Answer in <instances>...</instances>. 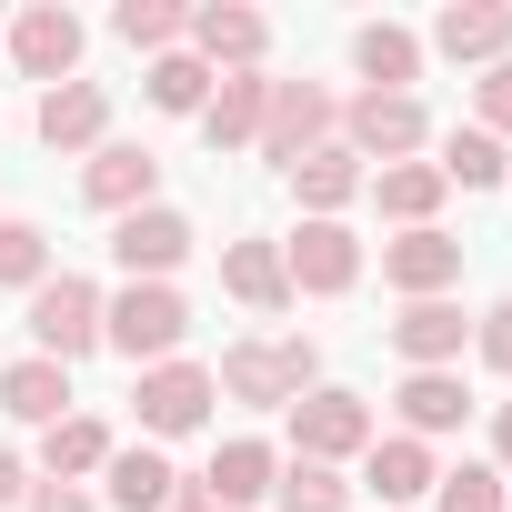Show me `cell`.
<instances>
[{
    "mask_svg": "<svg viewBox=\"0 0 512 512\" xmlns=\"http://www.w3.org/2000/svg\"><path fill=\"white\" fill-rule=\"evenodd\" d=\"M211 382H221L231 402H251V412H292L302 392H322V352H312L302 332H251V342L221 352Z\"/></svg>",
    "mask_w": 512,
    "mask_h": 512,
    "instance_id": "cell-1",
    "label": "cell"
},
{
    "mask_svg": "<svg viewBox=\"0 0 512 512\" xmlns=\"http://www.w3.org/2000/svg\"><path fill=\"white\" fill-rule=\"evenodd\" d=\"M101 342H111L131 372L181 362V342H191V302H181L171 282H131V292H111V302H101Z\"/></svg>",
    "mask_w": 512,
    "mask_h": 512,
    "instance_id": "cell-2",
    "label": "cell"
},
{
    "mask_svg": "<svg viewBox=\"0 0 512 512\" xmlns=\"http://www.w3.org/2000/svg\"><path fill=\"white\" fill-rule=\"evenodd\" d=\"M382 442V422H372V402L362 392H342V382H322V392H302L292 402V462H362Z\"/></svg>",
    "mask_w": 512,
    "mask_h": 512,
    "instance_id": "cell-3",
    "label": "cell"
},
{
    "mask_svg": "<svg viewBox=\"0 0 512 512\" xmlns=\"http://www.w3.org/2000/svg\"><path fill=\"white\" fill-rule=\"evenodd\" d=\"M31 352L41 362H91L101 352V282H81V272H51L41 292H31Z\"/></svg>",
    "mask_w": 512,
    "mask_h": 512,
    "instance_id": "cell-4",
    "label": "cell"
},
{
    "mask_svg": "<svg viewBox=\"0 0 512 512\" xmlns=\"http://www.w3.org/2000/svg\"><path fill=\"white\" fill-rule=\"evenodd\" d=\"M211 402H221L211 362H151V372L131 382V412H141V432H151V442H181V432H201V422H211Z\"/></svg>",
    "mask_w": 512,
    "mask_h": 512,
    "instance_id": "cell-5",
    "label": "cell"
},
{
    "mask_svg": "<svg viewBox=\"0 0 512 512\" xmlns=\"http://www.w3.org/2000/svg\"><path fill=\"white\" fill-rule=\"evenodd\" d=\"M0 61H11L21 81H41V91H61V81H81V21L61 11V0H31V11L0 31Z\"/></svg>",
    "mask_w": 512,
    "mask_h": 512,
    "instance_id": "cell-6",
    "label": "cell"
},
{
    "mask_svg": "<svg viewBox=\"0 0 512 512\" xmlns=\"http://www.w3.org/2000/svg\"><path fill=\"white\" fill-rule=\"evenodd\" d=\"M342 131V101L322 91V81H272V101H262V141H251V151H262V161H302V151H322Z\"/></svg>",
    "mask_w": 512,
    "mask_h": 512,
    "instance_id": "cell-7",
    "label": "cell"
},
{
    "mask_svg": "<svg viewBox=\"0 0 512 512\" xmlns=\"http://www.w3.org/2000/svg\"><path fill=\"white\" fill-rule=\"evenodd\" d=\"M422 141H432V121H422L412 91H362V101H342V151H352V161H382V171H392V161H412Z\"/></svg>",
    "mask_w": 512,
    "mask_h": 512,
    "instance_id": "cell-8",
    "label": "cell"
},
{
    "mask_svg": "<svg viewBox=\"0 0 512 512\" xmlns=\"http://www.w3.org/2000/svg\"><path fill=\"white\" fill-rule=\"evenodd\" d=\"M181 51H191L211 81H231V71H262V51H272V21H262V11H241V0H201V11H191V31H181Z\"/></svg>",
    "mask_w": 512,
    "mask_h": 512,
    "instance_id": "cell-9",
    "label": "cell"
},
{
    "mask_svg": "<svg viewBox=\"0 0 512 512\" xmlns=\"http://www.w3.org/2000/svg\"><path fill=\"white\" fill-rule=\"evenodd\" d=\"M191 211H171V201H151V211H131V221H111V262L131 272V282H171L181 262H191Z\"/></svg>",
    "mask_w": 512,
    "mask_h": 512,
    "instance_id": "cell-10",
    "label": "cell"
},
{
    "mask_svg": "<svg viewBox=\"0 0 512 512\" xmlns=\"http://www.w3.org/2000/svg\"><path fill=\"white\" fill-rule=\"evenodd\" d=\"M282 272H292V302L312 292V302H342L352 282H362V241L342 231V221H302L292 241H282Z\"/></svg>",
    "mask_w": 512,
    "mask_h": 512,
    "instance_id": "cell-11",
    "label": "cell"
},
{
    "mask_svg": "<svg viewBox=\"0 0 512 512\" xmlns=\"http://www.w3.org/2000/svg\"><path fill=\"white\" fill-rule=\"evenodd\" d=\"M81 201H91V211H111V221H131V211H151V201H161V161H151L141 141H101V151L81 161Z\"/></svg>",
    "mask_w": 512,
    "mask_h": 512,
    "instance_id": "cell-12",
    "label": "cell"
},
{
    "mask_svg": "<svg viewBox=\"0 0 512 512\" xmlns=\"http://www.w3.org/2000/svg\"><path fill=\"white\" fill-rule=\"evenodd\" d=\"M382 282L402 292V302H442L452 282H462V241L432 221V231H402V241H382Z\"/></svg>",
    "mask_w": 512,
    "mask_h": 512,
    "instance_id": "cell-13",
    "label": "cell"
},
{
    "mask_svg": "<svg viewBox=\"0 0 512 512\" xmlns=\"http://www.w3.org/2000/svg\"><path fill=\"white\" fill-rule=\"evenodd\" d=\"M422 51H442V61H462V71L512 61V0H452V11L432 21V41H422Z\"/></svg>",
    "mask_w": 512,
    "mask_h": 512,
    "instance_id": "cell-14",
    "label": "cell"
},
{
    "mask_svg": "<svg viewBox=\"0 0 512 512\" xmlns=\"http://www.w3.org/2000/svg\"><path fill=\"white\" fill-rule=\"evenodd\" d=\"M462 342H472V312L452 292L442 302H402V322H392V352L412 372H462Z\"/></svg>",
    "mask_w": 512,
    "mask_h": 512,
    "instance_id": "cell-15",
    "label": "cell"
},
{
    "mask_svg": "<svg viewBox=\"0 0 512 512\" xmlns=\"http://www.w3.org/2000/svg\"><path fill=\"white\" fill-rule=\"evenodd\" d=\"M432 482H442L432 442H412V432H382V442L362 452V482H352V492H372L382 512H402V502H432Z\"/></svg>",
    "mask_w": 512,
    "mask_h": 512,
    "instance_id": "cell-16",
    "label": "cell"
},
{
    "mask_svg": "<svg viewBox=\"0 0 512 512\" xmlns=\"http://www.w3.org/2000/svg\"><path fill=\"white\" fill-rule=\"evenodd\" d=\"M191 482H201L221 512H251V502L282 482V452H272L262 432H241V442H221V452H211V472H191Z\"/></svg>",
    "mask_w": 512,
    "mask_h": 512,
    "instance_id": "cell-17",
    "label": "cell"
},
{
    "mask_svg": "<svg viewBox=\"0 0 512 512\" xmlns=\"http://www.w3.org/2000/svg\"><path fill=\"white\" fill-rule=\"evenodd\" d=\"M41 151H101V131H111V91L101 81H61V91H41Z\"/></svg>",
    "mask_w": 512,
    "mask_h": 512,
    "instance_id": "cell-18",
    "label": "cell"
},
{
    "mask_svg": "<svg viewBox=\"0 0 512 512\" xmlns=\"http://www.w3.org/2000/svg\"><path fill=\"white\" fill-rule=\"evenodd\" d=\"M262 101H272V71H231V81H211L201 141H211V151H251V141H262Z\"/></svg>",
    "mask_w": 512,
    "mask_h": 512,
    "instance_id": "cell-19",
    "label": "cell"
},
{
    "mask_svg": "<svg viewBox=\"0 0 512 512\" xmlns=\"http://www.w3.org/2000/svg\"><path fill=\"white\" fill-rule=\"evenodd\" d=\"M101 482H111V512H171V492H181L171 452H151V442H111Z\"/></svg>",
    "mask_w": 512,
    "mask_h": 512,
    "instance_id": "cell-20",
    "label": "cell"
},
{
    "mask_svg": "<svg viewBox=\"0 0 512 512\" xmlns=\"http://www.w3.org/2000/svg\"><path fill=\"white\" fill-rule=\"evenodd\" d=\"M221 292L241 312H292V272H282V241H231L221 251Z\"/></svg>",
    "mask_w": 512,
    "mask_h": 512,
    "instance_id": "cell-21",
    "label": "cell"
},
{
    "mask_svg": "<svg viewBox=\"0 0 512 512\" xmlns=\"http://www.w3.org/2000/svg\"><path fill=\"white\" fill-rule=\"evenodd\" d=\"M362 181H372V171H362L342 141H322V151H302V161H292V191H302V211H312V221H342V211L362 201Z\"/></svg>",
    "mask_w": 512,
    "mask_h": 512,
    "instance_id": "cell-22",
    "label": "cell"
},
{
    "mask_svg": "<svg viewBox=\"0 0 512 512\" xmlns=\"http://www.w3.org/2000/svg\"><path fill=\"white\" fill-rule=\"evenodd\" d=\"M392 412H402V432H412V442H442V432H462L472 392H462V372H402Z\"/></svg>",
    "mask_w": 512,
    "mask_h": 512,
    "instance_id": "cell-23",
    "label": "cell"
},
{
    "mask_svg": "<svg viewBox=\"0 0 512 512\" xmlns=\"http://www.w3.org/2000/svg\"><path fill=\"white\" fill-rule=\"evenodd\" d=\"M0 412L31 422V432H51V422L71 412V372H61V362H41V352H21L11 372H0Z\"/></svg>",
    "mask_w": 512,
    "mask_h": 512,
    "instance_id": "cell-24",
    "label": "cell"
},
{
    "mask_svg": "<svg viewBox=\"0 0 512 512\" xmlns=\"http://www.w3.org/2000/svg\"><path fill=\"white\" fill-rule=\"evenodd\" d=\"M352 71H362L372 91H412V81H422V31H402V21H362V31H352Z\"/></svg>",
    "mask_w": 512,
    "mask_h": 512,
    "instance_id": "cell-25",
    "label": "cell"
},
{
    "mask_svg": "<svg viewBox=\"0 0 512 512\" xmlns=\"http://www.w3.org/2000/svg\"><path fill=\"white\" fill-rule=\"evenodd\" d=\"M362 191L382 201V221H402V231H432V211H442V191H452V181H442L432 161H392V171H372Z\"/></svg>",
    "mask_w": 512,
    "mask_h": 512,
    "instance_id": "cell-26",
    "label": "cell"
},
{
    "mask_svg": "<svg viewBox=\"0 0 512 512\" xmlns=\"http://www.w3.org/2000/svg\"><path fill=\"white\" fill-rule=\"evenodd\" d=\"M111 462V422L101 412H61L51 432H41V472L51 482H81V472H101Z\"/></svg>",
    "mask_w": 512,
    "mask_h": 512,
    "instance_id": "cell-27",
    "label": "cell"
},
{
    "mask_svg": "<svg viewBox=\"0 0 512 512\" xmlns=\"http://www.w3.org/2000/svg\"><path fill=\"white\" fill-rule=\"evenodd\" d=\"M432 171H442V181H462V191H502V181H512V151H502L492 131H472V121H462V131H442V161H432Z\"/></svg>",
    "mask_w": 512,
    "mask_h": 512,
    "instance_id": "cell-28",
    "label": "cell"
},
{
    "mask_svg": "<svg viewBox=\"0 0 512 512\" xmlns=\"http://www.w3.org/2000/svg\"><path fill=\"white\" fill-rule=\"evenodd\" d=\"M141 91H151V111H171V121H201V101H211V71H201L191 51H161V61L141 71Z\"/></svg>",
    "mask_w": 512,
    "mask_h": 512,
    "instance_id": "cell-29",
    "label": "cell"
},
{
    "mask_svg": "<svg viewBox=\"0 0 512 512\" xmlns=\"http://www.w3.org/2000/svg\"><path fill=\"white\" fill-rule=\"evenodd\" d=\"M41 282H51V231L11 211L0 221V292H41Z\"/></svg>",
    "mask_w": 512,
    "mask_h": 512,
    "instance_id": "cell-30",
    "label": "cell"
},
{
    "mask_svg": "<svg viewBox=\"0 0 512 512\" xmlns=\"http://www.w3.org/2000/svg\"><path fill=\"white\" fill-rule=\"evenodd\" d=\"M111 31L131 41V51H181V31H191V11H181V0H121V11H111Z\"/></svg>",
    "mask_w": 512,
    "mask_h": 512,
    "instance_id": "cell-31",
    "label": "cell"
},
{
    "mask_svg": "<svg viewBox=\"0 0 512 512\" xmlns=\"http://www.w3.org/2000/svg\"><path fill=\"white\" fill-rule=\"evenodd\" d=\"M272 502H282V512H352V482H342L332 462H282Z\"/></svg>",
    "mask_w": 512,
    "mask_h": 512,
    "instance_id": "cell-32",
    "label": "cell"
},
{
    "mask_svg": "<svg viewBox=\"0 0 512 512\" xmlns=\"http://www.w3.org/2000/svg\"><path fill=\"white\" fill-rule=\"evenodd\" d=\"M502 492H512V482H502L492 462H452V472L432 482V502H442V512H502Z\"/></svg>",
    "mask_w": 512,
    "mask_h": 512,
    "instance_id": "cell-33",
    "label": "cell"
},
{
    "mask_svg": "<svg viewBox=\"0 0 512 512\" xmlns=\"http://www.w3.org/2000/svg\"><path fill=\"white\" fill-rule=\"evenodd\" d=\"M472 131H492V141H512V61H492V71L472 81Z\"/></svg>",
    "mask_w": 512,
    "mask_h": 512,
    "instance_id": "cell-34",
    "label": "cell"
},
{
    "mask_svg": "<svg viewBox=\"0 0 512 512\" xmlns=\"http://www.w3.org/2000/svg\"><path fill=\"white\" fill-rule=\"evenodd\" d=\"M472 352H482V362H492V372L512 382V302H492V312L472 322Z\"/></svg>",
    "mask_w": 512,
    "mask_h": 512,
    "instance_id": "cell-35",
    "label": "cell"
},
{
    "mask_svg": "<svg viewBox=\"0 0 512 512\" xmlns=\"http://www.w3.org/2000/svg\"><path fill=\"white\" fill-rule=\"evenodd\" d=\"M21 512H101V502H91L81 482H31V492H21Z\"/></svg>",
    "mask_w": 512,
    "mask_h": 512,
    "instance_id": "cell-36",
    "label": "cell"
},
{
    "mask_svg": "<svg viewBox=\"0 0 512 512\" xmlns=\"http://www.w3.org/2000/svg\"><path fill=\"white\" fill-rule=\"evenodd\" d=\"M21 492H31V472H21V452H11V442H0V512H11Z\"/></svg>",
    "mask_w": 512,
    "mask_h": 512,
    "instance_id": "cell-37",
    "label": "cell"
},
{
    "mask_svg": "<svg viewBox=\"0 0 512 512\" xmlns=\"http://www.w3.org/2000/svg\"><path fill=\"white\" fill-rule=\"evenodd\" d=\"M492 472H502V482H512V402H502V412H492Z\"/></svg>",
    "mask_w": 512,
    "mask_h": 512,
    "instance_id": "cell-38",
    "label": "cell"
},
{
    "mask_svg": "<svg viewBox=\"0 0 512 512\" xmlns=\"http://www.w3.org/2000/svg\"><path fill=\"white\" fill-rule=\"evenodd\" d=\"M171 512H221V502H211L201 482H181V492H171Z\"/></svg>",
    "mask_w": 512,
    "mask_h": 512,
    "instance_id": "cell-39",
    "label": "cell"
},
{
    "mask_svg": "<svg viewBox=\"0 0 512 512\" xmlns=\"http://www.w3.org/2000/svg\"><path fill=\"white\" fill-rule=\"evenodd\" d=\"M502 512H512V492H502Z\"/></svg>",
    "mask_w": 512,
    "mask_h": 512,
    "instance_id": "cell-40",
    "label": "cell"
}]
</instances>
